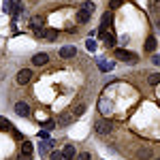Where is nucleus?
Returning <instances> with one entry per match:
<instances>
[{
  "label": "nucleus",
  "instance_id": "obj_29",
  "mask_svg": "<svg viewBox=\"0 0 160 160\" xmlns=\"http://www.w3.org/2000/svg\"><path fill=\"white\" fill-rule=\"evenodd\" d=\"M152 62H154V64H156V66H160V53H156V56H154V58H152Z\"/></svg>",
  "mask_w": 160,
  "mask_h": 160
},
{
  "label": "nucleus",
  "instance_id": "obj_22",
  "mask_svg": "<svg viewBox=\"0 0 160 160\" xmlns=\"http://www.w3.org/2000/svg\"><path fill=\"white\" fill-rule=\"evenodd\" d=\"M111 19H113V15H111V11L102 13V26H105V28H107V26L111 24Z\"/></svg>",
  "mask_w": 160,
  "mask_h": 160
},
{
  "label": "nucleus",
  "instance_id": "obj_1",
  "mask_svg": "<svg viewBox=\"0 0 160 160\" xmlns=\"http://www.w3.org/2000/svg\"><path fill=\"white\" fill-rule=\"evenodd\" d=\"M94 11H96V4H94V2H83V4L79 7V11H77V22H79V24L90 22V17H92Z\"/></svg>",
  "mask_w": 160,
  "mask_h": 160
},
{
  "label": "nucleus",
  "instance_id": "obj_6",
  "mask_svg": "<svg viewBox=\"0 0 160 160\" xmlns=\"http://www.w3.org/2000/svg\"><path fill=\"white\" fill-rule=\"evenodd\" d=\"M53 143H56V141H51V139H45L43 143H38V154H41V156L49 154V152H51V148H53Z\"/></svg>",
  "mask_w": 160,
  "mask_h": 160
},
{
  "label": "nucleus",
  "instance_id": "obj_15",
  "mask_svg": "<svg viewBox=\"0 0 160 160\" xmlns=\"http://www.w3.org/2000/svg\"><path fill=\"white\" fill-rule=\"evenodd\" d=\"M156 45H158L156 37H148V41H145V51H156Z\"/></svg>",
  "mask_w": 160,
  "mask_h": 160
},
{
  "label": "nucleus",
  "instance_id": "obj_13",
  "mask_svg": "<svg viewBox=\"0 0 160 160\" xmlns=\"http://www.w3.org/2000/svg\"><path fill=\"white\" fill-rule=\"evenodd\" d=\"M102 41H105L107 47H115V37H113V32H105V34H102Z\"/></svg>",
  "mask_w": 160,
  "mask_h": 160
},
{
  "label": "nucleus",
  "instance_id": "obj_19",
  "mask_svg": "<svg viewBox=\"0 0 160 160\" xmlns=\"http://www.w3.org/2000/svg\"><path fill=\"white\" fill-rule=\"evenodd\" d=\"M0 128H2V130H11L13 132V124L9 122L7 118H2V115H0Z\"/></svg>",
  "mask_w": 160,
  "mask_h": 160
},
{
  "label": "nucleus",
  "instance_id": "obj_23",
  "mask_svg": "<svg viewBox=\"0 0 160 160\" xmlns=\"http://www.w3.org/2000/svg\"><path fill=\"white\" fill-rule=\"evenodd\" d=\"M148 83H149V86H158V83H160V75H149Z\"/></svg>",
  "mask_w": 160,
  "mask_h": 160
},
{
  "label": "nucleus",
  "instance_id": "obj_8",
  "mask_svg": "<svg viewBox=\"0 0 160 160\" xmlns=\"http://www.w3.org/2000/svg\"><path fill=\"white\" fill-rule=\"evenodd\" d=\"M75 53H77V49H75L73 45H66V47H62V49H60V58L71 60V58H75Z\"/></svg>",
  "mask_w": 160,
  "mask_h": 160
},
{
  "label": "nucleus",
  "instance_id": "obj_31",
  "mask_svg": "<svg viewBox=\"0 0 160 160\" xmlns=\"http://www.w3.org/2000/svg\"><path fill=\"white\" fill-rule=\"evenodd\" d=\"M19 160H30V156H26V154H22V156H19Z\"/></svg>",
  "mask_w": 160,
  "mask_h": 160
},
{
  "label": "nucleus",
  "instance_id": "obj_3",
  "mask_svg": "<svg viewBox=\"0 0 160 160\" xmlns=\"http://www.w3.org/2000/svg\"><path fill=\"white\" fill-rule=\"evenodd\" d=\"M94 130H96V135L107 137L111 130H113V126H111V122H107V120H98V122L94 124Z\"/></svg>",
  "mask_w": 160,
  "mask_h": 160
},
{
  "label": "nucleus",
  "instance_id": "obj_24",
  "mask_svg": "<svg viewBox=\"0 0 160 160\" xmlns=\"http://www.w3.org/2000/svg\"><path fill=\"white\" fill-rule=\"evenodd\" d=\"M53 128H56V122H53V120L43 122V130H47V132H49V130H53Z\"/></svg>",
  "mask_w": 160,
  "mask_h": 160
},
{
  "label": "nucleus",
  "instance_id": "obj_9",
  "mask_svg": "<svg viewBox=\"0 0 160 160\" xmlns=\"http://www.w3.org/2000/svg\"><path fill=\"white\" fill-rule=\"evenodd\" d=\"M41 37L45 38V41H56V38H58V30H53V28H43Z\"/></svg>",
  "mask_w": 160,
  "mask_h": 160
},
{
  "label": "nucleus",
  "instance_id": "obj_32",
  "mask_svg": "<svg viewBox=\"0 0 160 160\" xmlns=\"http://www.w3.org/2000/svg\"><path fill=\"white\" fill-rule=\"evenodd\" d=\"M156 28H158V30H160V19H158V22H156Z\"/></svg>",
  "mask_w": 160,
  "mask_h": 160
},
{
  "label": "nucleus",
  "instance_id": "obj_21",
  "mask_svg": "<svg viewBox=\"0 0 160 160\" xmlns=\"http://www.w3.org/2000/svg\"><path fill=\"white\" fill-rule=\"evenodd\" d=\"M86 109H88L86 105H77V107L73 109V115H75V118H79V115H83V113H86Z\"/></svg>",
  "mask_w": 160,
  "mask_h": 160
},
{
  "label": "nucleus",
  "instance_id": "obj_10",
  "mask_svg": "<svg viewBox=\"0 0 160 160\" xmlns=\"http://www.w3.org/2000/svg\"><path fill=\"white\" fill-rule=\"evenodd\" d=\"M47 62H49V56H47V53H37V56L32 58V64H34V66H45Z\"/></svg>",
  "mask_w": 160,
  "mask_h": 160
},
{
  "label": "nucleus",
  "instance_id": "obj_17",
  "mask_svg": "<svg viewBox=\"0 0 160 160\" xmlns=\"http://www.w3.org/2000/svg\"><path fill=\"white\" fill-rule=\"evenodd\" d=\"M149 156H152V149L149 148H141L139 152H137V158L139 160H145V158H149Z\"/></svg>",
  "mask_w": 160,
  "mask_h": 160
},
{
  "label": "nucleus",
  "instance_id": "obj_7",
  "mask_svg": "<svg viewBox=\"0 0 160 160\" xmlns=\"http://www.w3.org/2000/svg\"><path fill=\"white\" fill-rule=\"evenodd\" d=\"M73 120H75V115H73V113H66V111L58 115V124H60V126H71Z\"/></svg>",
  "mask_w": 160,
  "mask_h": 160
},
{
  "label": "nucleus",
  "instance_id": "obj_33",
  "mask_svg": "<svg viewBox=\"0 0 160 160\" xmlns=\"http://www.w3.org/2000/svg\"><path fill=\"white\" fill-rule=\"evenodd\" d=\"M154 2H160V0H154Z\"/></svg>",
  "mask_w": 160,
  "mask_h": 160
},
{
  "label": "nucleus",
  "instance_id": "obj_26",
  "mask_svg": "<svg viewBox=\"0 0 160 160\" xmlns=\"http://www.w3.org/2000/svg\"><path fill=\"white\" fill-rule=\"evenodd\" d=\"M86 47L90 51H96V41H94V38H88V41H86Z\"/></svg>",
  "mask_w": 160,
  "mask_h": 160
},
{
  "label": "nucleus",
  "instance_id": "obj_4",
  "mask_svg": "<svg viewBox=\"0 0 160 160\" xmlns=\"http://www.w3.org/2000/svg\"><path fill=\"white\" fill-rule=\"evenodd\" d=\"M30 79H32V71H30V68H22V71L17 73V83H19V86L30 83Z\"/></svg>",
  "mask_w": 160,
  "mask_h": 160
},
{
  "label": "nucleus",
  "instance_id": "obj_2",
  "mask_svg": "<svg viewBox=\"0 0 160 160\" xmlns=\"http://www.w3.org/2000/svg\"><path fill=\"white\" fill-rule=\"evenodd\" d=\"M115 53V58L118 60H122V62H128V64H137V53H132V51H126V49H115L113 51Z\"/></svg>",
  "mask_w": 160,
  "mask_h": 160
},
{
  "label": "nucleus",
  "instance_id": "obj_34",
  "mask_svg": "<svg viewBox=\"0 0 160 160\" xmlns=\"http://www.w3.org/2000/svg\"><path fill=\"white\" fill-rule=\"evenodd\" d=\"M156 160H160V158H156Z\"/></svg>",
  "mask_w": 160,
  "mask_h": 160
},
{
  "label": "nucleus",
  "instance_id": "obj_25",
  "mask_svg": "<svg viewBox=\"0 0 160 160\" xmlns=\"http://www.w3.org/2000/svg\"><path fill=\"white\" fill-rule=\"evenodd\" d=\"M49 160H66V158H64V154H62V152H51Z\"/></svg>",
  "mask_w": 160,
  "mask_h": 160
},
{
  "label": "nucleus",
  "instance_id": "obj_12",
  "mask_svg": "<svg viewBox=\"0 0 160 160\" xmlns=\"http://www.w3.org/2000/svg\"><path fill=\"white\" fill-rule=\"evenodd\" d=\"M98 109L102 115H109V111H111V105H109V100L107 98H100L98 100Z\"/></svg>",
  "mask_w": 160,
  "mask_h": 160
},
{
  "label": "nucleus",
  "instance_id": "obj_11",
  "mask_svg": "<svg viewBox=\"0 0 160 160\" xmlns=\"http://www.w3.org/2000/svg\"><path fill=\"white\" fill-rule=\"evenodd\" d=\"M43 24H45V19H43V17H38V15L32 17V28H34V32H37V34L43 32Z\"/></svg>",
  "mask_w": 160,
  "mask_h": 160
},
{
  "label": "nucleus",
  "instance_id": "obj_30",
  "mask_svg": "<svg viewBox=\"0 0 160 160\" xmlns=\"http://www.w3.org/2000/svg\"><path fill=\"white\" fill-rule=\"evenodd\" d=\"M38 139H47V130H38Z\"/></svg>",
  "mask_w": 160,
  "mask_h": 160
},
{
  "label": "nucleus",
  "instance_id": "obj_5",
  "mask_svg": "<svg viewBox=\"0 0 160 160\" xmlns=\"http://www.w3.org/2000/svg\"><path fill=\"white\" fill-rule=\"evenodd\" d=\"M15 113L19 115V118H30V107H28V102H17L15 105Z\"/></svg>",
  "mask_w": 160,
  "mask_h": 160
},
{
  "label": "nucleus",
  "instance_id": "obj_20",
  "mask_svg": "<svg viewBox=\"0 0 160 160\" xmlns=\"http://www.w3.org/2000/svg\"><path fill=\"white\" fill-rule=\"evenodd\" d=\"M22 154H26V156H32V143L24 141V143H22Z\"/></svg>",
  "mask_w": 160,
  "mask_h": 160
},
{
  "label": "nucleus",
  "instance_id": "obj_27",
  "mask_svg": "<svg viewBox=\"0 0 160 160\" xmlns=\"http://www.w3.org/2000/svg\"><path fill=\"white\" fill-rule=\"evenodd\" d=\"M124 4V0H109V9H120Z\"/></svg>",
  "mask_w": 160,
  "mask_h": 160
},
{
  "label": "nucleus",
  "instance_id": "obj_14",
  "mask_svg": "<svg viewBox=\"0 0 160 160\" xmlns=\"http://www.w3.org/2000/svg\"><path fill=\"white\" fill-rule=\"evenodd\" d=\"M62 154H64V158L66 160H71V158H75V145H64V149H62Z\"/></svg>",
  "mask_w": 160,
  "mask_h": 160
},
{
  "label": "nucleus",
  "instance_id": "obj_18",
  "mask_svg": "<svg viewBox=\"0 0 160 160\" xmlns=\"http://www.w3.org/2000/svg\"><path fill=\"white\" fill-rule=\"evenodd\" d=\"M113 66H115V62H105V60H98V68H100V71H105V73H107V71H111Z\"/></svg>",
  "mask_w": 160,
  "mask_h": 160
},
{
  "label": "nucleus",
  "instance_id": "obj_16",
  "mask_svg": "<svg viewBox=\"0 0 160 160\" xmlns=\"http://www.w3.org/2000/svg\"><path fill=\"white\" fill-rule=\"evenodd\" d=\"M2 11L4 13H13L15 11V0H4V2H2Z\"/></svg>",
  "mask_w": 160,
  "mask_h": 160
},
{
  "label": "nucleus",
  "instance_id": "obj_28",
  "mask_svg": "<svg viewBox=\"0 0 160 160\" xmlns=\"http://www.w3.org/2000/svg\"><path fill=\"white\" fill-rule=\"evenodd\" d=\"M77 160H92V156H90L88 152H81V154L77 156Z\"/></svg>",
  "mask_w": 160,
  "mask_h": 160
}]
</instances>
